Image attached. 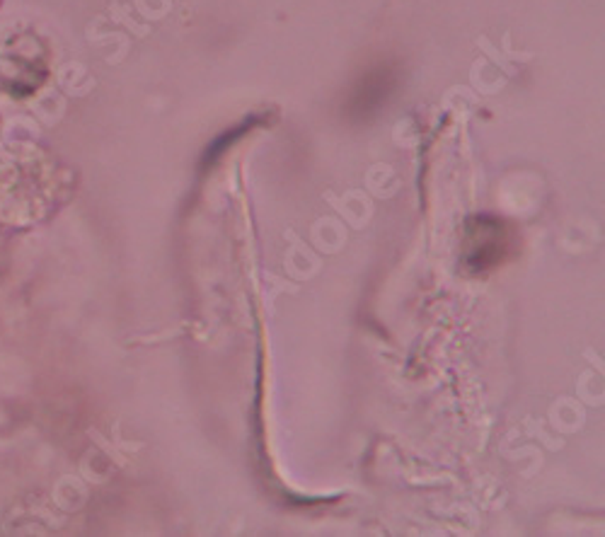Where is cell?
Masks as SVG:
<instances>
[{"label":"cell","instance_id":"6da1fadb","mask_svg":"<svg viewBox=\"0 0 605 537\" xmlns=\"http://www.w3.org/2000/svg\"><path fill=\"white\" fill-rule=\"evenodd\" d=\"M46 76V49L37 34L13 30L0 37V90L24 99L42 88Z\"/></svg>","mask_w":605,"mask_h":537},{"label":"cell","instance_id":"7a4b0ae2","mask_svg":"<svg viewBox=\"0 0 605 537\" xmlns=\"http://www.w3.org/2000/svg\"><path fill=\"white\" fill-rule=\"evenodd\" d=\"M511 230L501 218L494 216H472L465 223L462 237V266L470 273H487L494 266L504 264L511 255Z\"/></svg>","mask_w":605,"mask_h":537},{"label":"cell","instance_id":"3957f363","mask_svg":"<svg viewBox=\"0 0 605 537\" xmlns=\"http://www.w3.org/2000/svg\"><path fill=\"white\" fill-rule=\"evenodd\" d=\"M0 3H3V0H0Z\"/></svg>","mask_w":605,"mask_h":537}]
</instances>
